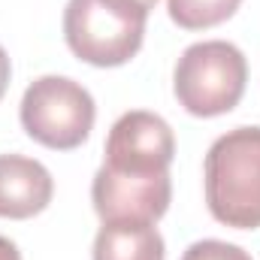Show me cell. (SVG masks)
I'll return each mask as SVG.
<instances>
[{"mask_svg":"<svg viewBox=\"0 0 260 260\" xmlns=\"http://www.w3.org/2000/svg\"><path fill=\"white\" fill-rule=\"evenodd\" d=\"M55 197L52 173L24 154H0V218L27 221L49 209Z\"/></svg>","mask_w":260,"mask_h":260,"instance_id":"7","label":"cell"},{"mask_svg":"<svg viewBox=\"0 0 260 260\" xmlns=\"http://www.w3.org/2000/svg\"><path fill=\"white\" fill-rule=\"evenodd\" d=\"M91 260H167V245L151 221H103Z\"/></svg>","mask_w":260,"mask_h":260,"instance_id":"8","label":"cell"},{"mask_svg":"<svg viewBox=\"0 0 260 260\" xmlns=\"http://www.w3.org/2000/svg\"><path fill=\"white\" fill-rule=\"evenodd\" d=\"M209 215L233 230L260 227V127L221 133L203 160Z\"/></svg>","mask_w":260,"mask_h":260,"instance_id":"1","label":"cell"},{"mask_svg":"<svg viewBox=\"0 0 260 260\" xmlns=\"http://www.w3.org/2000/svg\"><path fill=\"white\" fill-rule=\"evenodd\" d=\"M248 85V61L227 40H203L182 52L173 70L179 106L197 118H215L239 106Z\"/></svg>","mask_w":260,"mask_h":260,"instance_id":"2","label":"cell"},{"mask_svg":"<svg viewBox=\"0 0 260 260\" xmlns=\"http://www.w3.org/2000/svg\"><path fill=\"white\" fill-rule=\"evenodd\" d=\"M242 0H167L170 18L182 30H209L236 15Z\"/></svg>","mask_w":260,"mask_h":260,"instance_id":"9","label":"cell"},{"mask_svg":"<svg viewBox=\"0 0 260 260\" xmlns=\"http://www.w3.org/2000/svg\"><path fill=\"white\" fill-rule=\"evenodd\" d=\"M18 118L34 142L55 151H73L91 136L97 106L91 91L76 79L40 76L27 85Z\"/></svg>","mask_w":260,"mask_h":260,"instance_id":"4","label":"cell"},{"mask_svg":"<svg viewBox=\"0 0 260 260\" xmlns=\"http://www.w3.org/2000/svg\"><path fill=\"white\" fill-rule=\"evenodd\" d=\"M182 260H251V254L233 242H221V239H200L194 245H188V251Z\"/></svg>","mask_w":260,"mask_h":260,"instance_id":"10","label":"cell"},{"mask_svg":"<svg viewBox=\"0 0 260 260\" xmlns=\"http://www.w3.org/2000/svg\"><path fill=\"white\" fill-rule=\"evenodd\" d=\"M173 200V179L167 176H115L97 170L91 182V203L100 221H151L157 224Z\"/></svg>","mask_w":260,"mask_h":260,"instance_id":"6","label":"cell"},{"mask_svg":"<svg viewBox=\"0 0 260 260\" xmlns=\"http://www.w3.org/2000/svg\"><path fill=\"white\" fill-rule=\"evenodd\" d=\"M148 12L124 0H70L64 40L70 52L91 67H121L142 49Z\"/></svg>","mask_w":260,"mask_h":260,"instance_id":"3","label":"cell"},{"mask_svg":"<svg viewBox=\"0 0 260 260\" xmlns=\"http://www.w3.org/2000/svg\"><path fill=\"white\" fill-rule=\"evenodd\" d=\"M176 157V133L173 127L145 109L124 112L106 136L103 170L115 176H167Z\"/></svg>","mask_w":260,"mask_h":260,"instance_id":"5","label":"cell"},{"mask_svg":"<svg viewBox=\"0 0 260 260\" xmlns=\"http://www.w3.org/2000/svg\"><path fill=\"white\" fill-rule=\"evenodd\" d=\"M0 260H21L18 245L12 239H6V236H0Z\"/></svg>","mask_w":260,"mask_h":260,"instance_id":"12","label":"cell"},{"mask_svg":"<svg viewBox=\"0 0 260 260\" xmlns=\"http://www.w3.org/2000/svg\"><path fill=\"white\" fill-rule=\"evenodd\" d=\"M130 6H136V9H142V12H151L154 6H157V0H124Z\"/></svg>","mask_w":260,"mask_h":260,"instance_id":"13","label":"cell"},{"mask_svg":"<svg viewBox=\"0 0 260 260\" xmlns=\"http://www.w3.org/2000/svg\"><path fill=\"white\" fill-rule=\"evenodd\" d=\"M9 79H12V64H9L6 49L0 46V100H3V94H6V88H9Z\"/></svg>","mask_w":260,"mask_h":260,"instance_id":"11","label":"cell"}]
</instances>
